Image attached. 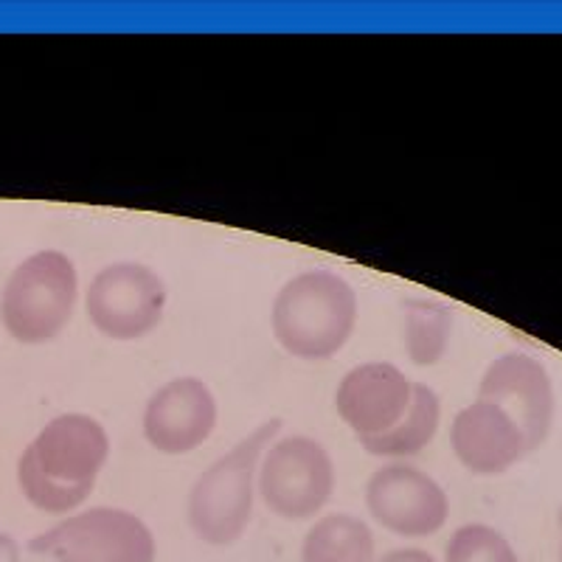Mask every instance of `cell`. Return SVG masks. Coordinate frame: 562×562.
Returning a JSON list of instances; mask_svg holds the SVG:
<instances>
[{"instance_id":"19","label":"cell","mask_w":562,"mask_h":562,"mask_svg":"<svg viewBox=\"0 0 562 562\" xmlns=\"http://www.w3.org/2000/svg\"><path fill=\"white\" fill-rule=\"evenodd\" d=\"M560 526H562V512H560Z\"/></svg>"},{"instance_id":"18","label":"cell","mask_w":562,"mask_h":562,"mask_svg":"<svg viewBox=\"0 0 562 562\" xmlns=\"http://www.w3.org/2000/svg\"><path fill=\"white\" fill-rule=\"evenodd\" d=\"M0 562H18V549L7 535H0Z\"/></svg>"},{"instance_id":"15","label":"cell","mask_w":562,"mask_h":562,"mask_svg":"<svg viewBox=\"0 0 562 562\" xmlns=\"http://www.w3.org/2000/svg\"><path fill=\"white\" fill-rule=\"evenodd\" d=\"M405 351L414 366H436L450 346L453 335V310L428 299H405Z\"/></svg>"},{"instance_id":"3","label":"cell","mask_w":562,"mask_h":562,"mask_svg":"<svg viewBox=\"0 0 562 562\" xmlns=\"http://www.w3.org/2000/svg\"><path fill=\"white\" fill-rule=\"evenodd\" d=\"M281 419L256 425L237 448L205 470L189 492L186 518L194 535L209 546H234L245 535L254 515L256 467L265 450L273 445Z\"/></svg>"},{"instance_id":"13","label":"cell","mask_w":562,"mask_h":562,"mask_svg":"<svg viewBox=\"0 0 562 562\" xmlns=\"http://www.w3.org/2000/svg\"><path fill=\"white\" fill-rule=\"evenodd\" d=\"M441 403L436 391L425 383H414L411 391V405L405 416L396 422L394 428L374 439H360L366 453L380 456V459H411L422 453L434 441L439 430Z\"/></svg>"},{"instance_id":"9","label":"cell","mask_w":562,"mask_h":562,"mask_svg":"<svg viewBox=\"0 0 562 562\" xmlns=\"http://www.w3.org/2000/svg\"><path fill=\"white\" fill-rule=\"evenodd\" d=\"M479 400L498 405L526 441V456L549 439L554 422V385L540 360L524 351H509L492 360L479 385Z\"/></svg>"},{"instance_id":"10","label":"cell","mask_w":562,"mask_h":562,"mask_svg":"<svg viewBox=\"0 0 562 562\" xmlns=\"http://www.w3.org/2000/svg\"><path fill=\"white\" fill-rule=\"evenodd\" d=\"M140 428L158 453H192L217 428V400L200 378L169 380L149 396Z\"/></svg>"},{"instance_id":"17","label":"cell","mask_w":562,"mask_h":562,"mask_svg":"<svg viewBox=\"0 0 562 562\" xmlns=\"http://www.w3.org/2000/svg\"><path fill=\"white\" fill-rule=\"evenodd\" d=\"M378 562H436L428 551L422 549H396L389 551L385 557H380Z\"/></svg>"},{"instance_id":"12","label":"cell","mask_w":562,"mask_h":562,"mask_svg":"<svg viewBox=\"0 0 562 562\" xmlns=\"http://www.w3.org/2000/svg\"><path fill=\"white\" fill-rule=\"evenodd\" d=\"M450 448L473 475H501L526 456L518 425L486 400H475L456 414Z\"/></svg>"},{"instance_id":"14","label":"cell","mask_w":562,"mask_h":562,"mask_svg":"<svg viewBox=\"0 0 562 562\" xmlns=\"http://www.w3.org/2000/svg\"><path fill=\"white\" fill-rule=\"evenodd\" d=\"M301 562H374V535L355 515H326L304 537Z\"/></svg>"},{"instance_id":"11","label":"cell","mask_w":562,"mask_h":562,"mask_svg":"<svg viewBox=\"0 0 562 562\" xmlns=\"http://www.w3.org/2000/svg\"><path fill=\"white\" fill-rule=\"evenodd\" d=\"M414 383L403 369L383 360L360 363L346 371L335 394V408L358 439H374L394 428L411 405Z\"/></svg>"},{"instance_id":"4","label":"cell","mask_w":562,"mask_h":562,"mask_svg":"<svg viewBox=\"0 0 562 562\" xmlns=\"http://www.w3.org/2000/svg\"><path fill=\"white\" fill-rule=\"evenodd\" d=\"M79 299V276L63 250H37L12 270L0 293V321L18 344L59 338Z\"/></svg>"},{"instance_id":"6","label":"cell","mask_w":562,"mask_h":562,"mask_svg":"<svg viewBox=\"0 0 562 562\" xmlns=\"http://www.w3.org/2000/svg\"><path fill=\"white\" fill-rule=\"evenodd\" d=\"M259 492L273 515L284 520L315 518L335 492L329 450L310 436H288L265 450Z\"/></svg>"},{"instance_id":"5","label":"cell","mask_w":562,"mask_h":562,"mask_svg":"<svg viewBox=\"0 0 562 562\" xmlns=\"http://www.w3.org/2000/svg\"><path fill=\"white\" fill-rule=\"evenodd\" d=\"M29 549L57 562H155L149 526L127 509L97 506L34 537Z\"/></svg>"},{"instance_id":"16","label":"cell","mask_w":562,"mask_h":562,"mask_svg":"<svg viewBox=\"0 0 562 562\" xmlns=\"http://www.w3.org/2000/svg\"><path fill=\"white\" fill-rule=\"evenodd\" d=\"M445 562H520L498 529L484 524L461 526L450 537Z\"/></svg>"},{"instance_id":"1","label":"cell","mask_w":562,"mask_h":562,"mask_svg":"<svg viewBox=\"0 0 562 562\" xmlns=\"http://www.w3.org/2000/svg\"><path fill=\"white\" fill-rule=\"evenodd\" d=\"M108 456L110 439L93 416L63 414L20 456V490L34 509L68 515L90 498Z\"/></svg>"},{"instance_id":"7","label":"cell","mask_w":562,"mask_h":562,"mask_svg":"<svg viewBox=\"0 0 562 562\" xmlns=\"http://www.w3.org/2000/svg\"><path fill=\"white\" fill-rule=\"evenodd\" d=\"M85 310L104 338L140 340L164 318L167 284L147 265H108L90 281Z\"/></svg>"},{"instance_id":"8","label":"cell","mask_w":562,"mask_h":562,"mask_svg":"<svg viewBox=\"0 0 562 562\" xmlns=\"http://www.w3.org/2000/svg\"><path fill=\"white\" fill-rule=\"evenodd\" d=\"M366 509L374 524L400 537H430L450 518L448 492L439 481L400 461L371 475L366 484Z\"/></svg>"},{"instance_id":"2","label":"cell","mask_w":562,"mask_h":562,"mask_svg":"<svg viewBox=\"0 0 562 562\" xmlns=\"http://www.w3.org/2000/svg\"><path fill=\"white\" fill-rule=\"evenodd\" d=\"M273 338L299 360H329L349 344L358 324V293L329 270L290 279L273 301Z\"/></svg>"}]
</instances>
